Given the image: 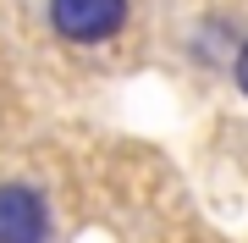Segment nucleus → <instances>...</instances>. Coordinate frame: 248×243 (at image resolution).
Listing matches in <instances>:
<instances>
[{
	"mask_svg": "<svg viewBox=\"0 0 248 243\" xmlns=\"http://www.w3.org/2000/svg\"><path fill=\"white\" fill-rule=\"evenodd\" d=\"M127 0H50L45 17L55 28V39H66V45H110L116 33L127 28Z\"/></svg>",
	"mask_w": 248,
	"mask_h": 243,
	"instance_id": "obj_1",
	"label": "nucleus"
},
{
	"mask_svg": "<svg viewBox=\"0 0 248 243\" xmlns=\"http://www.w3.org/2000/svg\"><path fill=\"white\" fill-rule=\"evenodd\" d=\"M243 50V33L232 28L226 17H204V28L193 33V61L215 66V61H232V55Z\"/></svg>",
	"mask_w": 248,
	"mask_h": 243,
	"instance_id": "obj_3",
	"label": "nucleus"
},
{
	"mask_svg": "<svg viewBox=\"0 0 248 243\" xmlns=\"http://www.w3.org/2000/svg\"><path fill=\"white\" fill-rule=\"evenodd\" d=\"M55 210L39 182H0V243H50Z\"/></svg>",
	"mask_w": 248,
	"mask_h": 243,
	"instance_id": "obj_2",
	"label": "nucleus"
},
{
	"mask_svg": "<svg viewBox=\"0 0 248 243\" xmlns=\"http://www.w3.org/2000/svg\"><path fill=\"white\" fill-rule=\"evenodd\" d=\"M232 78H237V89H243V99H248V39H243V50L232 55Z\"/></svg>",
	"mask_w": 248,
	"mask_h": 243,
	"instance_id": "obj_4",
	"label": "nucleus"
}]
</instances>
